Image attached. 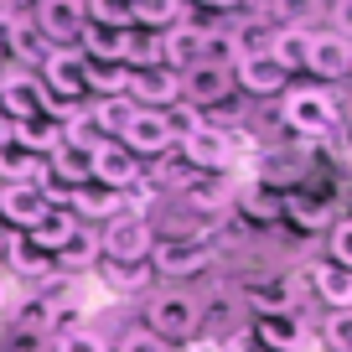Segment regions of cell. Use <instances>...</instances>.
<instances>
[{
  "instance_id": "obj_1",
  "label": "cell",
  "mask_w": 352,
  "mask_h": 352,
  "mask_svg": "<svg viewBox=\"0 0 352 352\" xmlns=\"http://www.w3.org/2000/svg\"><path fill=\"white\" fill-rule=\"evenodd\" d=\"M151 337H161L166 347H187V342H202V300L182 285H166L145 300V321Z\"/></svg>"
},
{
  "instance_id": "obj_2",
  "label": "cell",
  "mask_w": 352,
  "mask_h": 352,
  "mask_svg": "<svg viewBox=\"0 0 352 352\" xmlns=\"http://www.w3.org/2000/svg\"><path fill=\"white\" fill-rule=\"evenodd\" d=\"M337 120H342V104H337V94L321 88V83H296V88H285V99H280V124L306 145L327 140V135L337 130Z\"/></svg>"
},
{
  "instance_id": "obj_3",
  "label": "cell",
  "mask_w": 352,
  "mask_h": 352,
  "mask_svg": "<svg viewBox=\"0 0 352 352\" xmlns=\"http://www.w3.org/2000/svg\"><path fill=\"white\" fill-rule=\"evenodd\" d=\"M249 151V140L233 130H212V124H197V130H187L182 140H176V155L187 161L192 176H228L233 166H239V155Z\"/></svg>"
},
{
  "instance_id": "obj_4",
  "label": "cell",
  "mask_w": 352,
  "mask_h": 352,
  "mask_svg": "<svg viewBox=\"0 0 352 352\" xmlns=\"http://www.w3.org/2000/svg\"><path fill=\"white\" fill-rule=\"evenodd\" d=\"M99 249L109 264H151V249H155V223L145 212H130L124 208L114 223L99 228Z\"/></svg>"
},
{
  "instance_id": "obj_5",
  "label": "cell",
  "mask_w": 352,
  "mask_h": 352,
  "mask_svg": "<svg viewBox=\"0 0 352 352\" xmlns=\"http://www.w3.org/2000/svg\"><path fill=\"white\" fill-rule=\"evenodd\" d=\"M120 145L145 166V161H161V155L176 151V130H171V120H166L161 109H135L130 124L120 130Z\"/></svg>"
},
{
  "instance_id": "obj_6",
  "label": "cell",
  "mask_w": 352,
  "mask_h": 352,
  "mask_svg": "<svg viewBox=\"0 0 352 352\" xmlns=\"http://www.w3.org/2000/svg\"><path fill=\"white\" fill-rule=\"evenodd\" d=\"M0 114L6 120H42V114H52V99H47V88L36 73H26V67H6L0 73Z\"/></svg>"
},
{
  "instance_id": "obj_7",
  "label": "cell",
  "mask_w": 352,
  "mask_h": 352,
  "mask_svg": "<svg viewBox=\"0 0 352 352\" xmlns=\"http://www.w3.org/2000/svg\"><path fill=\"white\" fill-rule=\"evenodd\" d=\"M218 264V243H182V239H155L151 249V270L166 280H187V275H208Z\"/></svg>"
},
{
  "instance_id": "obj_8",
  "label": "cell",
  "mask_w": 352,
  "mask_h": 352,
  "mask_svg": "<svg viewBox=\"0 0 352 352\" xmlns=\"http://www.w3.org/2000/svg\"><path fill=\"white\" fill-rule=\"evenodd\" d=\"M32 26L47 42V52H67L83 36V6L78 0H42V6H32Z\"/></svg>"
},
{
  "instance_id": "obj_9",
  "label": "cell",
  "mask_w": 352,
  "mask_h": 352,
  "mask_svg": "<svg viewBox=\"0 0 352 352\" xmlns=\"http://www.w3.org/2000/svg\"><path fill=\"white\" fill-rule=\"evenodd\" d=\"M83 52L78 47H67V52H47V63L36 67V78H42L47 99L52 104H83L88 88H83Z\"/></svg>"
},
{
  "instance_id": "obj_10",
  "label": "cell",
  "mask_w": 352,
  "mask_h": 352,
  "mask_svg": "<svg viewBox=\"0 0 352 352\" xmlns=\"http://www.w3.org/2000/svg\"><path fill=\"white\" fill-rule=\"evenodd\" d=\"M124 99L135 109H176L182 104V73L171 67H130V88H124Z\"/></svg>"
},
{
  "instance_id": "obj_11",
  "label": "cell",
  "mask_w": 352,
  "mask_h": 352,
  "mask_svg": "<svg viewBox=\"0 0 352 352\" xmlns=\"http://www.w3.org/2000/svg\"><path fill=\"white\" fill-rule=\"evenodd\" d=\"M88 166H94V176H88V182H94V187H109V192H130L135 182L145 176V166L135 161L120 140H99L94 151H88Z\"/></svg>"
},
{
  "instance_id": "obj_12",
  "label": "cell",
  "mask_w": 352,
  "mask_h": 352,
  "mask_svg": "<svg viewBox=\"0 0 352 352\" xmlns=\"http://www.w3.org/2000/svg\"><path fill=\"white\" fill-rule=\"evenodd\" d=\"M306 73H311V83H321V88L352 78V42H347V36H337L331 26H327V32H316V36H311Z\"/></svg>"
},
{
  "instance_id": "obj_13",
  "label": "cell",
  "mask_w": 352,
  "mask_h": 352,
  "mask_svg": "<svg viewBox=\"0 0 352 352\" xmlns=\"http://www.w3.org/2000/svg\"><path fill=\"white\" fill-rule=\"evenodd\" d=\"M233 99V67L218 63H197L182 73V104L187 109H218V104Z\"/></svg>"
},
{
  "instance_id": "obj_14",
  "label": "cell",
  "mask_w": 352,
  "mask_h": 352,
  "mask_svg": "<svg viewBox=\"0 0 352 352\" xmlns=\"http://www.w3.org/2000/svg\"><path fill=\"white\" fill-rule=\"evenodd\" d=\"M202 57H208V26L202 21H182L171 26V32H161V67H171V73H187V67H197Z\"/></svg>"
},
{
  "instance_id": "obj_15",
  "label": "cell",
  "mask_w": 352,
  "mask_h": 352,
  "mask_svg": "<svg viewBox=\"0 0 352 352\" xmlns=\"http://www.w3.org/2000/svg\"><path fill=\"white\" fill-rule=\"evenodd\" d=\"M130 208L124 202V192H109V187H78V192H67V212H73L78 223H88V228H104V223H114L120 212Z\"/></svg>"
},
{
  "instance_id": "obj_16",
  "label": "cell",
  "mask_w": 352,
  "mask_h": 352,
  "mask_svg": "<svg viewBox=\"0 0 352 352\" xmlns=\"http://www.w3.org/2000/svg\"><path fill=\"white\" fill-rule=\"evenodd\" d=\"M311 36L316 26H300V21H285L280 32H270V57L280 63V73H306V57H311Z\"/></svg>"
},
{
  "instance_id": "obj_17",
  "label": "cell",
  "mask_w": 352,
  "mask_h": 352,
  "mask_svg": "<svg viewBox=\"0 0 352 352\" xmlns=\"http://www.w3.org/2000/svg\"><path fill=\"white\" fill-rule=\"evenodd\" d=\"M233 83L243 88V94H259V99H270V94H285L290 78L280 73V63L270 52L259 57H243V63H233Z\"/></svg>"
},
{
  "instance_id": "obj_18",
  "label": "cell",
  "mask_w": 352,
  "mask_h": 352,
  "mask_svg": "<svg viewBox=\"0 0 352 352\" xmlns=\"http://www.w3.org/2000/svg\"><path fill=\"white\" fill-rule=\"evenodd\" d=\"M42 161H47V187H57V192H78V187H88V176H94L88 151H78V145H57Z\"/></svg>"
},
{
  "instance_id": "obj_19",
  "label": "cell",
  "mask_w": 352,
  "mask_h": 352,
  "mask_svg": "<svg viewBox=\"0 0 352 352\" xmlns=\"http://www.w3.org/2000/svg\"><path fill=\"white\" fill-rule=\"evenodd\" d=\"M0 187H36L47 192V161L21 145H6L0 151Z\"/></svg>"
},
{
  "instance_id": "obj_20",
  "label": "cell",
  "mask_w": 352,
  "mask_h": 352,
  "mask_svg": "<svg viewBox=\"0 0 352 352\" xmlns=\"http://www.w3.org/2000/svg\"><path fill=\"white\" fill-rule=\"evenodd\" d=\"M104 259V249H99V228H88V223H78L73 233H67V243L52 254V264H57V275H78V270H94V264Z\"/></svg>"
},
{
  "instance_id": "obj_21",
  "label": "cell",
  "mask_w": 352,
  "mask_h": 352,
  "mask_svg": "<svg viewBox=\"0 0 352 352\" xmlns=\"http://www.w3.org/2000/svg\"><path fill=\"white\" fill-rule=\"evenodd\" d=\"M311 290H316V300H327V311H352V270H342V264L316 259L311 264Z\"/></svg>"
},
{
  "instance_id": "obj_22",
  "label": "cell",
  "mask_w": 352,
  "mask_h": 352,
  "mask_svg": "<svg viewBox=\"0 0 352 352\" xmlns=\"http://www.w3.org/2000/svg\"><path fill=\"white\" fill-rule=\"evenodd\" d=\"M192 16V6H182V0H135L130 6V26L135 32H171V26H182Z\"/></svg>"
},
{
  "instance_id": "obj_23",
  "label": "cell",
  "mask_w": 352,
  "mask_h": 352,
  "mask_svg": "<svg viewBox=\"0 0 352 352\" xmlns=\"http://www.w3.org/2000/svg\"><path fill=\"white\" fill-rule=\"evenodd\" d=\"M42 212H47V192H36V187H0V218L11 223L16 233H26Z\"/></svg>"
},
{
  "instance_id": "obj_24",
  "label": "cell",
  "mask_w": 352,
  "mask_h": 352,
  "mask_svg": "<svg viewBox=\"0 0 352 352\" xmlns=\"http://www.w3.org/2000/svg\"><path fill=\"white\" fill-rule=\"evenodd\" d=\"M249 337L264 352H296L300 347V316H254Z\"/></svg>"
},
{
  "instance_id": "obj_25",
  "label": "cell",
  "mask_w": 352,
  "mask_h": 352,
  "mask_svg": "<svg viewBox=\"0 0 352 352\" xmlns=\"http://www.w3.org/2000/svg\"><path fill=\"white\" fill-rule=\"evenodd\" d=\"M83 88L94 94V99H124L130 67H124V63H88L83 67Z\"/></svg>"
},
{
  "instance_id": "obj_26",
  "label": "cell",
  "mask_w": 352,
  "mask_h": 352,
  "mask_svg": "<svg viewBox=\"0 0 352 352\" xmlns=\"http://www.w3.org/2000/svg\"><path fill=\"white\" fill-rule=\"evenodd\" d=\"M83 109H88V120L99 124L104 140H120V130L130 124L135 104H130V99H94V104H83Z\"/></svg>"
},
{
  "instance_id": "obj_27",
  "label": "cell",
  "mask_w": 352,
  "mask_h": 352,
  "mask_svg": "<svg viewBox=\"0 0 352 352\" xmlns=\"http://www.w3.org/2000/svg\"><path fill=\"white\" fill-rule=\"evenodd\" d=\"M233 202H239L243 218H259V223H275L285 212V197L270 192V187H243V192H233Z\"/></svg>"
},
{
  "instance_id": "obj_28",
  "label": "cell",
  "mask_w": 352,
  "mask_h": 352,
  "mask_svg": "<svg viewBox=\"0 0 352 352\" xmlns=\"http://www.w3.org/2000/svg\"><path fill=\"white\" fill-rule=\"evenodd\" d=\"M47 352H109V342H104L94 327H57Z\"/></svg>"
},
{
  "instance_id": "obj_29",
  "label": "cell",
  "mask_w": 352,
  "mask_h": 352,
  "mask_svg": "<svg viewBox=\"0 0 352 352\" xmlns=\"http://www.w3.org/2000/svg\"><path fill=\"white\" fill-rule=\"evenodd\" d=\"M99 280H104V290L130 296V290H140L145 280H151V270H145V264H109V259H99Z\"/></svg>"
},
{
  "instance_id": "obj_30",
  "label": "cell",
  "mask_w": 352,
  "mask_h": 352,
  "mask_svg": "<svg viewBox=\"0 0 352 352\" xmlns=\"http://www.w3.org/2000/svg\"><path fill=\"white\" fill-rule=\"evenodd\" d=\"M321 342H327V352H352V311H327Z\"/></svg>"
},
{
  "instance_id": "obj_31",
  "label": "cell",
  "mask_w": 352,
  "mask_h": 352,
  "mask_svg": "<svg viewBox=\"0 0 352 352\" xmlns=\"http://www.w3.org/2000/svg\"><path fill=\"white\" fill-rule=\"evenodd\" d=\"M327 259L342 264V270H352V218H337L327 228Z\"/></svg>"
},
{
  "instance_id": "obj_32",
  "label": "cell",
  "mask_w": 352,
  "mask_h": 352,
  "mask_svg": "<svg viewBox=\"0 0 352 352\" xmlns=\"http://www.w3.org/2000/svg\"><path fill=\"white\" fill-rule=\"evenodd\" d=\"M114 352H171L161 337H151L145 327H130V331H120V342H114Z\"/></svg>"
},
{
  "instance_id": "obj_33",
  "label": "cell",
  "mask_w": 352,
  "mask_h": 352,
  "mask_svg": "<svg viewBox=\"0 0 352 352\" xmlns=\"http://www.w3.org/2000/svg\"><path fill=\"white\" fill-rule=\"evenodd\" d=\"M327 16H331V32L352 42V0H337V6H327Z\"/></svg>"
},
{
  "instance_id": "obj_34",
  "label": "cell",
  "mask_w": 352,
  "mask_h": 352,
  "mask_svg": "<svg viewBox=\"0 0 352 352\" xmlns=\"http://www.w3.org/2000/svg\"><path fill=\"white\" fill-rule=\"evenodd\" d=\"M11 57V6H0V63Z\"/></svg>"
},
{
  "instance_id": "obj_35",
  "label": "cell",
  "mask_w": 352,
  "mask_h": 352,
  "mask_svg": "<svg viewBox=\"0 0 352 352\" xmlns=\"http://www.w3.org/2000/svg\"><path fill=\"white\" fill-rule=\"evenodd\" d=\"M6 145H11V120L0 114V151H6Z\"/></svg>"
},
{
  "instance_id": "obj_36",
  "label": "cell",
  "mask_w": 352,
  "mask_h": 352,
  "mask_svg": "<svg viewBox=\"0 0 352 352\" xmlns=\"http://www.w3.org/2000/svg\"><path fill=\"white\" fill-rule=\"evenodd\" d=\"M6 300H11V285H6V275H0V311H6Z\"/></svg>"
},
{
  "instance_id": "obj_37",
  "label": "cell",
  "mask_w": 352,
  "mask_h": 352,
  "mask_svg": "<svg viewBox=\"0 0 352 352\" xmlns=\"http://www.w3.org/2000/svg\"><path fill=\"white\" fill-rule=\"evenodd\" d=\"M347 155H352V130H347Z\"/></svg>"
}]
</instances>
